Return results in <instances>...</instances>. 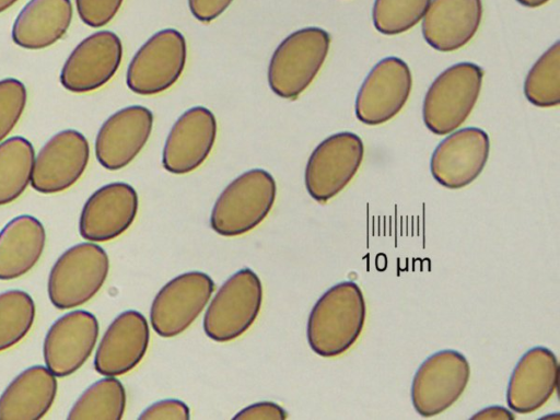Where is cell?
Listing matches in <instances>:
<instances>
[{
	"mask_svg": "<svg viewBox=\"0 0 560 420\" xmlns=\"http://www.w3.org/2000/svg\"><path fill=\"white\" fill-rule=\"evenodd\" d=\"M366 317L360 287L342 281L329 288L314 304L306 326L311 349L324 358H335L359 339Z\"/></svg>",
	"mask_w": 560,
	"mask_h": 420,
	"instance_id": "1",
	"label": "cell"
},
{
	"mask_svg": "<svg viewBox=\"0 0 560 420\" xmlns=\"http://www.w3.org/2000/svg\"><path fill=\"white\" fill-rule=\"evenodd\" d=\"M330 48V35L320 27L298 30L283 38L275 49L267 78L279 97L296 100L319 73Z\"/></svg>",
	"mask_w": 560,
	"mask_h": 420,
	"instance_id": "2",
	"label": "cell"
},
{
	"mask_svg": "<svg viewBox=\"0 0 560 420\" xmlns=\"http://www.w3.org/2000/svg\"><path fill=\"white\" fill-rule=\"evenodd\" d=\"M277 196L272 175L262 168L246 171L234 178L219 195L210 225L219 235L232 237L258 226L271 211Z\"/></svg>",
	"mask_w": 560,
	"mask_h": 420,
	"instance_id": "3",
	"label": "cell"
},
{
	"mask_svg": "<svg viewBox=\"0 0 560 420\" xmlns=\"http://www.w3.org/2000/svg\"><path fill=\"white\" fill-rule=\"evenodd\" d=\"M482 78V68L472 62H458L441 72L424 96L422 118L427 128L443 136L465 122L479 98Z\"/></svg>",
	"mask_w": 560,
	"mask_h": 420,
	"instance_id": "4",
	"label": "cell"
},
{
	"mask_svg": "<svg viewBox=\"0 0 560 420\" xmlns=\"http://www.w3.org/2000/svg\"><path fill=\"white\" fill-rule=\"evenodd\" d=\"M109 272L106 252L94 243H80L65 250L50 269L47 292L58 310L81 306L104 285Z\"/></svg>",
	"mask_w": 560,
	"mask_h": 420,
	"instance_id": "5",
	"label": "cell"
},
{
	"mask_svg": "<svg viewBox=\"0 0 560 420\" xmlns=\"http://www.w3.org/2000/svg\"><path fill=\"white\" fill-rule=\"evenodd\" d=\"M262 295V284L255 271L243 268L233 273L219 288L206 311V335L217 342L241 337L258 317Z\"/></svg>",
	"mask_w": 560,
	"mask_h": 420,
	"instance_id": "6",
	"label": "cell"
},
{
	"mask_svg": "<svg viewBox=\"0 0 560 420\" xmlns=\"http://www.w3.org/2000/svg\"><path fill=\"white\" fill-rule=\"evenodd\" d=\"M187 61V44L175 28L154 33L133 55L126 84L136 94L151 96L172 88L182 77Z\"/></svg>",
	"mask_w": 560,
	"mask_h": 420,
	"instance_id": "7",
	"label": "cell"
},
{
	"mask_svg": "<svg viewBox=\"0 0 560 420\" xmlns=\"http://www.w3.org/2000/svg\"><path fill=\"white\" fill-rule=\"evenodd\" d=\"M364 158L361 138L349 131L324 139L311 153L304 172L310 196L327 202L341 192L353 179Z\"/></svg>",
	"mask_w": 560,
	"mask_h": 420,
	"instance_id": "8",
	"label": "cell"
},
{
	"mask_svg": "<svg viewBox=\"0 0 560 420\" xmlns=\"http://www.w3.org/2000/svg\"><path fill=\"white\" fill-rule=\"evenodd\" d=\"M470 365L459 351L446 349L428 357L415 373L411 401L422 417L436 416L454 405L465 392Z\"/></svg>",
	"mask_w": 560,
	"mask_h": 420,
	"instance_id": "9",
	"label": "cell"
},
{
	"mask_svg": "<svg viewBox=\"0 0 560 420\" xmlns=\"http://www.w3.org/2000/svg\"><path fill=\"white\" fill-rule=\"evenodd\" d=\"M214 291L213 280L205 272H184L164 284L150 308L153 330L171 338L184 332L200 315Z\"/></svg>",
	"mask_w": 560,
	"mask_h": 420,
	"instance_id": "10",
	"label": "cell"
},
{
	"mask_svg": "<svg viewBox=\"0 0 560 420\" xmlns=\"http://www.w3.org/2000/svg\"><path fill=\"white\" fill-rule=\"evenodd\" d=\"M412 75L409 66L398 57L380 60L364 79L357 98L355 116L369 126L393 119L409 100Z\"/></svg>",
	"mask_w": 560,
	"mask_h": 420,
	"instance_id": "11",
	"label": "cell"
},
{
	"mask_svg": "<svg viewBox=\"0 0 560 420\" xmlns=\"http://www.w3.org/2000/svg\"><path fill=\"white\" fill-rule=\"evenodd\" d=\"M122 60V43L112 31H98L82 39L60 71V83L70 92L89 93L108 83Z\"/></svg>",
	"mask_w": 560,
	"mask_h": 420,
	"instance_id": "12",
	"label": "cell"
},
{
	"mask_svg": "<svg viewBox=\"0 0 560 420\" xmlns=\"http://www.w3.org/2000/svg\"><path fill=\"white\" fill-rule=\"evenodd\" d=\"M90 160V145L78 130L65 129L50 137L38 151L31 185L40 194L62 192L84 174Z\"/></svg>",
	"mask_w": 560,
	"mask_h": 420,
	"instance_id": "13",
	"label": "cell"
},
{
	"mask_svg": "<svg viewBox=\"0 0 560 420\" xmlns=\"http://www.w3.org/2000/svg\"><path fill=\"white\" fill-rule=\"evenodd\" d=\"M490 153L488 133L466 127L443 139L432 153L430 171L443 187L459 189L471 184L483 171Z\"/></svg>",
	"mask_w": 560,
	"mask_h": 420,
	"instance_id": "14",
	"label": "cell"
},
{
	"mask_svg": "<svg viewBox=\"0 0 560 420\" xmlns=\"http://www.w3.org/2000/svg\"><path fill=\"white\" fill-rule=\"evenodd\" d=\"M98 330L96 317L88 311H72L59 317L44 338L46 368L58 377L75 373L92 354Z\"/></svg>",
	"mask_w": 560,
	"mask_h": 420,
	"instance_id": "15",
	"label": "cell"
},
{
	"mask_svg": "<svg viewBox=\"0 0 560 420\" xmlns=\"http://www.w3.org/2000/svg\"><path fill=\"white\" fill-rule=\"evenodd\" d=\"M214 114L194 106L185 110L173 124L162 151L163 167L177 175L194 172L209 158L217 139Z\"/></svg>",
	"mask_w": 560,
	"mask_h": 420,
	"instance_id": "16",
	"label": "cell"
},
{
	"mask_svg": "<svg viewBox=\"0 0 560 420\" xmlns=\"http://www.w3.org/2000/svg\"><path fill=\"white\" fill-rule=\"evenodd\" d=\"M153 121V113L142 105H130L112 114L95 138L98 163L109 171L129 165L148 143Z\"/></svg>",
	"mask_w": 560,
	"mask_h": 420,
	"instance_id": "17",
	"label": "cell"
},
{
	"mask_svg": "<svg viewBox=\"0 0 560 420\" xmlns=\"http://www.w3.org/2000/svg\"><path fill=\"white\" fill-rule=\"evenodd\" d=\"M139 208L136 189L122 182L106 184L85 201L79 218V233L90 242H108L124 234Z\"/></svg>",
	"mask_w": 560,
	"mask_h": 420,
	"instance_id": "18",
	"label": "cell"
},
{
	"mask_svg": "<svg viewBox=\"0 0 560 420\" xmlns=\"http://www.w3.org/2000/svg\"><path fill=\"white\" fill-rule=\"evenodd\" d=\"M150 341L145 317L137 311L120 313L104 332L94 358V368L104 376H120L144 358Z\"/></svg>",
	"mask_w": 560,
	"mask_h": 420,
	"instance_id": "19",
	"label": "cell"
},
{
	"mask_svg": "<svg viewBox=\"0 0 560 420\" xmlns=\"http://www.w3.org/2000/svg\"><path fill=\"white\" fill-rule=\"evenodd\" d=\"M559 375L555 353L537 346L527 350L510 376L506 401L517 413H530L541 408L553 395Z\"/></svg>",
	"mask_w": 560,
	"mask_h": 420,
	"instance_id": "20",
	"label": "cell"
},
{
	"mask_svg": "<svg viewBox=\"0 0 560 420\" xmlns=\"http://www.w3.org/2000/svg\"><path fill=\"white\" fill-rule=\"evenodd\" d=\"M482 13L481 0H431L423 16L422 35L439 51L458 50L477 34Z\"/></svg>",
	"mask_w": 560,
	"mask_h": 420,
	"instance_id": "21",
	"label": "cell"
},
{
	"mask_svg": "<svg viewBox=\"0 0 560 420\" xmlns=\"http://www.w3.org/2000/svg\"><path fill=\"white\" fill-rule=\"evenodd\" d=\"M72 15L70 0H30L13 22L12 40L25 49L47 48L63 37Z\"/></svg>",
	"mask_w": 560,
	"mask_h": 420,
	"instance_id": "22",
	"label": "cell"
},
{
	"mask_svg": "<svg viewBox=\"0 0 560 420\" xmlns=\"http://www.w3.org/2000/svg\"><path fill=\"white\" fill-rule=\"evenodd\" d=\"M56 376L43 365L22 371L0 396V420H38L57 396Z\"/></svg>",
	"mask_w": 560,
	"mask_h": 420,
	"instance_id": "23",
	"label": "cell"
},
{
	"mask_svg": "<svg viewBox=\"0 0 560 420\" xmlns=\"http://www.w3.org/2000/svg\"><path fill=\"white\" fill-rule=\"evenodd\" d=\"M46 243L43 223L30 214L10 220L0 231V280H14L31 271Z\"/></svg>",
	"mask_w": 560,
	"mask_h": 420,
	"instance_id": "24",
	"label": "cell"
},
{
	"mask_svg": "<svg viewBox=\"0 0 560 420\" xmlns=\"http://www.w3.org/2000/svg\"><path fill=\"white\" fill-rule=\"evenodd\" d=\"M35 161L33 144L14 136L0 142V206L15 201L28 187Z\"/></svg>",
	"mask_w": 560,
	"mask_h": 420,
	"instance_id": "25",
	"label": "cell"
},
{
	"mask_svg": "<svg viewBox=\"0 0 560 420\" xmlns=\"http://www.w3.org/2000/svg\"><path fill=\"white\" fill-rule=\"evenodd\" d=\"M121 382L107 376L88 387L70 408L68 420H120L126 409Z\"/></svg>",
	"mask_w": 560,
	"mask_h": 420,
	"instance_id": "26",
	"label": "cell"
},
{
	"mask_svg": "<svg viewBox=\"0 0 560 420\" xmlns=\"http://www.w3.org/2000/svg\"><path fill=\"white\" fill-rule=\"evenodd\" d=\"M524 94L537 107L560 103V42L557 40L533 65L524 82Z\"/></svg>",
	"mask_w": 560,
	"mask_h": 420,
	"instance_id": "27",
	"label": "cell"
},
{
	"mask_svg": "<svg viewBox=\"0 0 560 420\" xmlns=\"http://www.w3.org/2000/svg\"><path fill=\"white\" fill-rule=\"evenodd\" d=\"M35 315V303L25 291L0 293V352L14 347L30 332Z\"/></svg>",
	"mask_w": 560,
	"mask_h": 420,
	"instance_id": "28",
	"label": "cell"
},
{
	"mask_svg": "<svg viewBox=\"0 0 560 420\" xmlns=\"http://www.w3.org/2000/svg\"><path fill=\"white\" fill-rule=\"evenodd\" d=\"M431 0H375L374 27L384 35L402 34L423 19Z\"/></svg>",
	"mask_w": 560,
	"mask_h": 420,
	"instance_id": "29",
	"label": "cell"
},
{
	"mask_svg": "<svg viewBox=\"0 0 560 420\" xmlns=\"http://www.w3.org/2000/svg\"><path fill=\"white\" fill-rule=\"evenodd\" d=\"M27 103V91L20 80H0V142L14 129Z\"/></svg>",
	"mask_w": 560,
	"mask_h": 420,
	"instance_id": "30",
	"label": "cell"
},
{
	"mask_svg": "<svg viewBox=\"0 0 560 420\" xmlns=\"http://www.w3.org/2000/svg\"><path fill=\"white\" fill-rule=\"evenodd\" d=\"M124 0H75L81 21L97 28L107 25L118 13Z\"/></svg>",
	"mask_w": 560,
	"mask_h": 420,
	"instance_id": "31",
	"label": "cell"
},
{
	"mask_svg": "<svg viewBox=\"0 0 560 420\" xmlns=\"http://www.w3.org/2000/svg\"><path fill=\"white\" fill-rule=\"evenodd\" d=\"M190 417L188 406L179 399H163L145 408L140 420H187Z\"/></svg>",
	"mask_w": 560,
	"mask_h": 420,
	"instance_id": "32",
	"label": "cell"
},
{
	"mask_svg": "<svg viewBox=\"0 0 560 420\" xmlns=\"http://www.w3.org/2000/svg\"><path fill=\"white\" fill-rule=\"evenodd\" d=\"M285 410L273 401H259L240 410L233 418L238 420H284Z\"/></svg>",
	"mask_w": 560,
	"mask_h": 420,
	"instance_id": "33",
	"label": "cell"
},
{
	"mask_svg": "<svg viewBox=\"0 0 560 420\" xmlns=\"http://www.w3.org/2000/svg\"><path fill=\"white\" fill-rule=\"evenodd\" d=\"M233 0H188L191 14L202 23H209L219 18Z\"/></svg>",
	"mask_w": 560,
	"mask_h": 420,
	"instance_id": "34",
	"label": "cell"
},
{
	"mask_svg": "<svg viewBox=\"0 0 560 420\" xmlns=\"http://www.w3.org/2000/svg\"><path fill=\"white\" fill-rule=\"evenodd\" d=\"M474 419H513L514 416L503 407L492 406L480 410L472 416Z\"/></svg>",
	"mask_w": 560,
	"mask_h": 420,
	"instance_id": "35",
	"label": "cell"
},
{
	"mask_svg": "<svg viewBox=\"0 0 560 420\" xmlns=\"http://www.w3.org/2000/svg\"><path fill=\"white\" fill-rule=\"evenodd\" d=\"M520 4L527 8H539L550 0H516Z\"/></svg>",
	"mask_w": 560,
	"mask_h": 420,
	"instance_id": "36",
	"label": "cell"
},
{
	"mask_svg": "<svg viewBox=\"0 0 560 420\" xmlns=\"http://www.w3.org/2000/svg\"><path fill=\"white\" fill-rule=\"evenodd\" d=\"M19 0H0V13L13 7Z\"/></svg>",
	"mask_w": 560,
	"mask_h": 420,
	"instance_id": "37",
	"label": "cell"
}]
</instances>
